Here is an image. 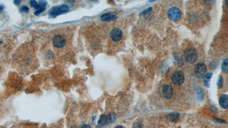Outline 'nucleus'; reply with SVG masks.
<instances>
[{
  "label": "nucleus",
  "mask_w": 228,
  "mask_h": 128,
  "mask_svg": "<svg viewBox=\"0 0 228 128\" xmlns=\"http://www.w3.org/2000/svg\"><path fill=\"white\" fill-rule=\"evenodd\" d=\"M206 70V64L204 63H199L195 67L194 74L197 78L201 79L205 76Z\"/></svg>",
  "instance_id": "nucleus-5"
},
{
  "label": "nucleus",
  "mask_w": 228,
  "mask_h": 128,
  "mask_svg": "<svg viewBox=\"0 0 228 128\" xmlns=\"http://www.w3.org/2000/svg\"><path fill=\"white\" fill-rule=\"evenodd\" d=\"M184 75L181 71H176L172 75V80L174 84L176 86L182 85L184 82Z\"/></svg>",
  "instance_id": "nucleus-7"
},
{
  "label": "nucleus",
  "mask_w": 228,
  "mask_h": 128,
  "mask_svg": "<svg viewBox=\"0 0 228 128\" xmlns=\"http://www.w3.org/2000/svg\"><path fill=\"white\" fill-rule=\"evenodd\" d=\"M52 43L57 48H62L66 44V40L61 36H56L52 39Z\"/></svg>",
  "instance_id": "nucleus-9"
},
{
  "label": "nucleus",
  "mask_w": 228,
  "mask_h": 128,
  "mask_svg": "<svg viewBox=\"0 0 228 128\" xmlns=\"http://www.w3.org/2000/svg\"><path fill=\"white\" fill-rule=\"evenodd\" d=\"M30 5H31V6L32 7H34V8H36L37 9H38L40 7L39 3L36 1H34V0L30 1Z\"/></svg>",
  "instance_id": "nucleus-15"
},
{
  "label": "nucleus",
  "mask_w": 228,
  "mask_h": 128,
  "mask_svg": "<svg viewBox=\"0 0 228 128\" xmlns=\"http://www.w3.org/2000/svg\"><path fill=\"white\" fill-rule=\"evenodd\" d=\"M101 18H102V19L103 21H112V20L116 19L117 18V17L115 15H114V14L107 13V14H104L102 15L101 16Z\"/></svg>",
  "instance_id": "nucleus-12"
},
{
  "label": "nucleus",
  "mask_w": 228,
  "mask_h": 128,
  "mask_svg": "<svg viewBox=\"0 0 228 128\" xmlns=\"http://www.w3.org/2000/svg\"><path fill=\"white\" fill-rule=\"evenodd\" d=\"M45 7H44V6H40V7L34 12V14L36 15H40L41 13H42L44 10H45Z\"/></svg>",
  "instance_id": "nucleus-16"
},
{
  "label": "nucleus",
  "mask_w": 228,
  "mask_h": 128,
  "mask_svg": "<svg viewBox=\"0 0 228 128\" xmlns=\"http://www.w3.org/2000/svg\"><path fill=\"white\" fill-rule=\"evenodd\" d=\"M110 37L113 41L119 42L122 38L123 33L119 29H114L111 31Z\"/></svg>",
  "instance_id": "nucleus-8"
},
{
  "label": "nucleus",
  "mask_w": 228,
  "mask_h": 128,
  "mask_svg": "<svg viewBox=\"0 0 228 128\" xmlns=\"http://www.w3.org/2000/svg\"><path fill=\"white\" fill-rule=\"evenodd\" d=\"M79 128H91L90 126L87 124H83L82 125H81Z\"/></svg>",
  "instance_id": "nucleus-19"
},
{
  "label": "nucleus",
  "mask_w": 228,
  "mask_h": 128,
  "mask_svg": "<svg viewBox=\"0 0 228 128\" xmlns=\"http://www.w3.org/2000/svg\"><path fill=\"white\" fill-rule=\"evenodd\" d=\"M21 11H24V12H28L29 11V7L26 6H24L22 7L21 9Z\"/></svg>",
  "instance_id": "nucleus-18"
},
{
  "label": "nucleus",
  "mask_w": 228,
  "mask_h": 128,
  "mask_svg": "<svg viewBox=\"0 0 228 128\" xmlns=\"http://www.w3.org/2000/svg\"><path fill=\"white\" fill-rule=\"evenodd\" d=\"M221 69L222 71L225 72V73H227L228 71V59L227 58L225 59L221 65Z\"/></svg>",
  "instance_id": "nucleus-14"
},
{
  "label": "nucleus",
  "mask_w": 228,
  "mask_h": 128,
  "mask_svg": "<svg viewBox=\"0 0 228 128\" xmlns=\"http://www.w3.org/2000/svg\"><path fill=\"white\" fill-rule=\"evenodd\" d=\"M21 2V1H20V0H19V1H15L14 2V3L15 5H19Z\"/></svg>",
  "instance_id": "nucleus-20"
},
{
  "label": "nucleus",
  "mask_w": 228,
  "mask_h": 128,
  "mask_svg": "<svg viewBox=\"0 0 228 128\" xmlns=\"http://www.w3.org/2000/svg\"><path fill=\"white\" fill-rule=\"evenodd\" d=\"M115 128H125L124 127H123V126H121V125H119V126H118V127H115Z\"/></svg>",
  "instance_id": "nucleus-21"
},
{
  "label": "nucleus",
  "mask_w": 228,
  "mask_h": 128,
  "mask_svg": "<svg viewBox=\"0 0 228 128\" xmlns=\"http://www.w3.org/2000/svg\"><path fill=\"white\" fill-rule=\"evenodd\" d=\"M182 11L178 7H172L168 11V16L169 18L173 21H179L182 17Z\"/></svg>",
  "instance_id": "nucleus-4"
},
{
  "label": "nucleus",
  "mask_w": 228,
  "mask_h": 128,
  "mask_svg": "<svg viewBox=\"0 0 228 128\" xmlns=\"http://www.w3.org/2000/svg\"><path fill=\"white\" fill-rule=\"evenodd\" d=\"M212 76H213V74L212 72L208 73L205 76L204 80V84L208 88H209L210 86V82H211V79Z\"/></svg>",
  "instance_id": "nucleus-13"
},
{
  "label": "nucleus",
  "mask_w": 228,
  "mask_h": 128,
  "mask_svg": "<svg viewBox=\"0 0 228 128\" xmlns=\"http://www.w3.org/2000/svg\"><path fill=\"white\" fill-rule=\"evenodd\" d=\"M219 104L223 108L228 109V97L227 94H223L221 96L219 100Z\"/></svg>",
  "instance_id": "nucleus-10"
},
{
  "label": "nucleus",
  "mask_w": 228,
  "mask_h": 128,
  "mask_svg": "<svg viewBox=\"0 0 228 128\" xmlns=\"http://www.w3.org/2000/svg\"><path fill=\"white\" fill-rule=\"evenodd\" d=\"M69 10V8L68 6L66 5H62L59 6H55L52 7L50 10V14L52 17H55L58 15L68 12Z\"/></svg>",
  "instance_id": "nucleus-3"
},
{
  "label": "nucleus",
  "mask_w": 228,
  "mask_h": 128,
  "mask_svg": "<svg viewBox=\"0 0 228 128\" xmlns=\"http://www.w3.org/2000/svg\"><path fill=\"white\" fill-rule=\"evenodd\" d=\"M115 119L116 116L113 113H110L107 116L102 115L98 121V124L102 125L110 124L115 121Z\"/></svg>",
  "instance_id": "nucleus-6"
},
{
  "label": "nucleus",
  "mask_w": 228,
  "mask_h": 128,
  "mask_svg": "<svg viewBox=\"0 0 228 128\" xmlns=\"http://www.w3.org/2000/svg\"><path fill=\"white\" fill-rule=\"evenodd\" d=\"M167 119L168 120L172 121V122H176L178 121L180 119V114L176 112L171 113L168 114L167 116Z\"/></svg>",
  "instance_id": "nucleus-11"
},
{
  "label": "nucleus",
  "mask_w": 228,
  "mask_h": 128,
  "mask_svg": "<svg viewBox=\"0 0 228 128\" xmlns=\"http://www.w3.org/2000/svg\"><path fill=\"white\" fill-rule=\"evenodd\" d=\"M186 61L189 63H194L198 58V54L196 50L193 48H189L186 50L184 54Z\"/></svg>",
  "instance_id": "nucleus-2"
},
{
  "label": "nucleus",
  "mask_w": 228,
  "mask_h": 128,
  "mask_svg": "<svg viewBox=\"0 0 228 128\" xmlns=\"http://www.w3.org/2000/svg\"><path fill=\"white\" fill-rule=\"evenodd\" d=\"M224 84V82H223V77L221 76H220L218 79V82H217V86L219 88H220L223 86Z\"/></svg>",
  "instance_id": "nucleus-17"
},
{
  "label": "nucleus",
  "mask_w": 228,
  "mask_h": 128,
  "mask_svg": "<svg viewBox=\"0 0 228 128\" xmlns=\"http://www.w3.org/2000/svg\"><path fill=\"white\" fill-rule=\"evenodd\" d=\"M173 93L174 90L171 85L164 84L159 88V94L164 99H169L171 98L173 95Z\"/></svg>",
  "instance_id": "nucleus-1"
}]
</instances>
